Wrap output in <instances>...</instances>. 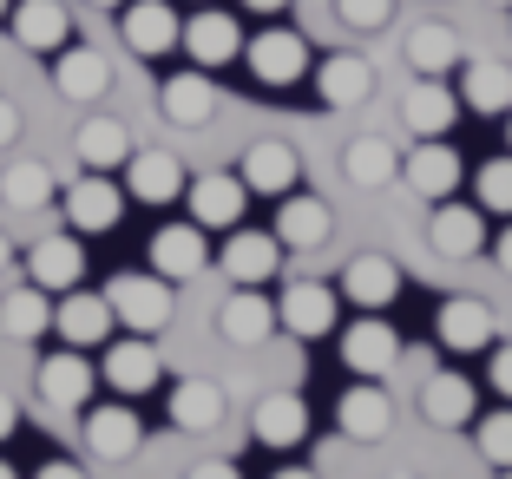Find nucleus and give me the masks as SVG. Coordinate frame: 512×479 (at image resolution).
I'll list each match as a JSON object with an SVG mask.
<instances>
[{"mask_svg":"<svg viewBox=\"0 0 512 479\" xmlns=\"http://www.w3.org/2000/svg\"><path fill=\"white\" fill-rule=\"evenodd\" d=\"M119 40L132 46L138 60H158L184 40V20L171 14V0H125L119 7Z\"/></svg>","mask_w":512,"mask_h":479,"instance_id":"423d86ee","label":"nucleus"},{"mask_svg":"<svg viewBox=\"0 0 512 479\" xmlns=\"http://www.w3.org/2000/svg\"><path fill=\"white\" fill-rule=\"evenodd\" d=\"M7 27H14L20 53H60L73 40V14H66L60 0H20L14 14H7Z\"/></svg>","mask_w":512,"mask_h":479,"instance_id":"a211bd4d","label":"nucleus"},{"mask_svg":"<svg viewBox=\"0 0 512 479\" xmlns=\"http://www.w3.org/2000/svg\"><path fill=\"white\" fill-rule=\"evenodd\" d=\"M427 243H434L440 256H480L486 250V217L473 204H453V197H440L434 204V224H427Z\"/></svg>","mask_w":512,"mask_h":479,"instance_id":"5701e85b","label":"nucleus"},{"mask_svg":"<svg viewBox=\"0 0 512 479\" xmlns=\"http://www.w3.org/2000/svg\"><path fill=\"white\" fill-rule=\"evenodd\" d=\"M243 60H250V73L263 79V86H296L302 73H309V40L289 27H270L256 33L250 46H243Z\"/></svg>","mask_w":512,"mask_h":479,"instance_id":"ddd939ff","label":"nucleus"},{"mask_svg":"<svg viewBox=\"0 0 512 479\" xmlns=\"http://www.w3.org/2000/svg\"><path fill=\"white\" fill-rule=\"evenodd\" d=\"M493 479H512V466H506V473H493Z\"/></svg>","mask_w":512,"mask_h":479,"instance_id":"4d7b16f0","label":"nucleus"},{"mask_svg":"<svg viewBox=\"0 0 512 479\" xmlns=\"http://www.w3.org/2000/svg\"><path fill=\"white\" fill-rule=\"evenodd\" d=\"M493 263H499V270H506V276H512V230H506V237H499V243H493Z\"/></svg>","mask_w":512,"mask_h":479,"instance_id":"de8ad7c7","label":"nucleus"},{"mask_svg":"<svg viewBox=\"0 0 512 479\" xmlns=\"http://www.w3.org/2000/svg\"><path fill=\"white\" fill-rule=\"evenodd\" d=\"M20 434V407H14V394H0V440H14Z\"/></svg>","mask_w":512,"mask_h":479,"instance_id":"49530a36","label":"nucleus"},{"mask_svg":"<svg viewBox=\"0 0 512 479\" xmlns=\"http://www.w3.org/2000/svg\"><path fill=\"white\" fill-rule=\"evenodd\" d=\"M33 388H40L46 407H86L92 388H99V375H92L86 355H46L40 375H33Z\"/></svg>","mask_w":512,"mask_h":479,"instance_id":"a878e982","label":"nucleus"},{"mask_svg":"<svg viewBox=\"0 0 512 479\" xmlns=\"http://www.w3.org/2000/svg\"><path fill=\"white\" fill-rule=\"evenodd\" d=\"M86 7H125V0H86Z\"/></svg>","mask_w":512,"mask_h":479,"instance_id":"603ef678","label":"nucleus"},{"mask_svg":"<svg viewBox=\"0 0 512 479\" xmlns=\"http://www.w3.org/2000/svg\"><path fill=\"white\" fill-rule=\"evenodd\" d=\"M335 427H342L348 440H381L394 427V401L388 388H375V381H355V388L335 401Z\"/></svg>","mask_w":512,"mask_h":479,"instance_id":"393cba45","label":"nucleus"},{"mask_svg":"<svg viewBox=\"0 0 512 479\" xmlns=\"http://www.w3.org/2000/svg\"><path fill=\"white\" fill-rule=\"evenodd\" d=\"M453 119H460V92H447L440 79H421V86L401 99V125L414 138H440Z\"/></svg>","mask_w":512,"mask_h":479,"instance_id":"2f4dec72","label":"nucleus"},{"mask_svg":"<svg viewBox=\"0 0 512 479\" xmlns=\"http://www.w3.org/2000/svg\"><path fill=\"white\" fill-rule=\"evenodd\" d=\"M53 329V302H46V289H7L0 296V335H14V342H40V335Z\"/></svg>","mask_w":512,"mask_h":479,"instance_id":"c9c22d12","label":"nucleus"},{"mask_svg":"<svg viewBox=\"0 0 512 479\" xmlns=\"http://www.w3.org/2000/svg\"><path fill=\"white\" fill-rule=\"evenodd\" d=\"M0 14H7V0H0Z\"/></svg>","mask_w":512,"mask_h":479,"instance_id":"bf43d9fd","label":"nucleus"},{"mask_svg":"<svg viewBox=\"0 0 512 479\" xmlns=\"http://www.w3.org/2000/svg\"><path fill=\"white\" fill-rule=\"evenodd\" d=\"M401 335H394V322H381V315H362L355 329H342V361H348V375H362V381H381L401 361Z\"/></svg>","mask_w":512,"mask_h":479,"instance_id":"9b49d317","label":"nucleus"},{"mask_svg":"<svg viewBox=\"0 0 512 479\" xmlns=\"http://www.w3.org/2000/svg\"><path fill=\"white\" fill-rule=\"evenodd\" d=\"M184 204H191V224H197V230H237L250 191H243L237 171H211V178L184 184Z\"/></svg>","mask_w":512,"mask_h":479,"instance_id":"9d476101","label":"nucleus"},{"mask_svg":"<svg viewBox=\"0 0 512 479\" xmlns=\"http://www.w3.org/2000/svg\"><path fill=\"white\" fill-rule=\"evenodd\" d=\"M243 7H250V14H283L289 0H243Z\"/></svg>","mask_w":512,"mask_h":479,"instance_id":"09e8293b","label":"nucleus"},{"mask_svg":"<svg viewBox=\"0 0 512 479\" xmlns=\"http://www.w3.org/2000/svg\"><path fill=\"white\" fill-rule=\"evenodd\" d=\"M27 283L46 289V296H66V289L86 283V250L79 237H40L27 250Z\"/></svg>","mask_w":512,"mask_h":479,"instance_id":"dca6fc26","label":"nucleus"},{"mask_svg":"<svg viewBox=\"0 0 512 479\" xmlns=\"http://www.w3.org/2000/svg\"><path fill=\"white\" fill-rule=\"evenodd\" d=\"M486 7H512V0H486Z\"/></svg>","mask_w":512,"mask_h":479,"instance_id":"5fc2aeb1","label":"nucleus"},{"mask_svg":"<svg viewBox=\"0 0 512 479\" xmlns=\"http://www.w3.org/2000/svg\"><path fill=\"white\" fill-rule=\"evenodd\" d=\"M73 151L86 171H119L125 158H132V132H125L119 119H86L73 132Z\"/></svg>","mask_w":512,"mask_h":479,"instance_id":"f704fd0d","label":"nucleus"},{"mask_svg":"<svg viewBox=\"0 0 512 479\" xmlns=\"http://www.w3.org/2000/svg\"><path fill=\"white\" fill-rule=\"evenodd\" d=\"M329 230H335V217H329L322 197H296L289 191L283 210H276V243H283V250H322Z\"/></svg>","mask_w":512,"mask_h":479,"instance_id":"c85d7f7f","label":"nucleus"},{"mask_svg":"<svg viewBox=\"0 0 512 479\" xmlns=\"http://www.w3.org/2000/svg\"><path fill=\"white\" fill-rule=\"evenodd\" d=\"M342 178L362 184V191H381V184L401 178V151L388 138H348L342 145Z\"/></svg>","mask_w":512,"mask_h":479,"instance_id":"72a5a7b5","label":"nucleus"},{"mask_svg":"<svg viewBox=\"0 0 512 479\" xmlns=\"http://www.w3.org/2000/svg\"><path fill=\"white\" fill-rule=\"evenodd\" d=\"M506 145H512V125H506Z\"/></svg>","mask_w":512,"mask_h":479,"instance_id":"13d9d810","label":"nucleus"},{"mask_svg":"<svg viewBox=\"0 0 512 479\" xmlns=\"http://www.w3.org/2000/svg\"><path fill=\"white\" fill-rule=\"evenodd\" d=\"M270 479H316L309 466H283V473H270Z\"/></svg>","mask_w":512,"mask_h":479,"instance_id":"8fccbe9b","label":"nucleus"},{"mask_svg":"<svg viewBox=\"0 0 512 479\" xmlns=\"http://www.w3.org/2000/svg\"><path fill=\"white\" fill-rule=\"evenodd\" d=\"M250 434H256V447L289 453L302 434H309V401H302V394H289V388L263 394V401H256V414H250Z\"/></svg>","mask_w":512,"mask_h":479,"instance_id":"6ab92c4d","label":"nucleus"},{"mask_svg":"<svg viewBox=\"0 0 512 479\" xmlns=\"http://www.w3.org/2000/svg\"><path fill=\"white\" fill-rule=\"evenodd\" d=\"M401 53H407V66H414L421 79H440V73L460 66V33H453L447 20H421V27H407Z\"/></svg>","mask_w":512,"mask_h":479,"instance_id":"7c9ffc66","label":"nucleus"},{"mask_svg":"<svg viewBox=\"0 0 512 479\" xmlns=\"http://www.w3.org/2000/svg\"><path fill=\"white\" fill-rule=\"evenodd\" d=\"M335 315H342V289L309 283V276L276 296V329H283L289 342H322V335L335 329Z\"/></svg>","mask_w":512,"mask_h":479,"instance_id":"f03ea898","label":"nucleus"},{"mask_svg":"<svg viewBox=\"0 0 512 479\" xmlns=\"http://www.w3.org/2000/svg\"><path fill=\"white\" fill-rule=\"evenodd\" d=\"M184 479H243V473H237V460H197Z\"/></svg>","mask_w":512,"mask_h":479,"instance_id":"37998d69","label":"nucleus"},{"mask_svg":"<svg viewBox=\"0 0 512 479\" xmlns=\"http://www.w3.org/2000/svg\"><path fill=\"white\" fill-rule=\"evenodd\" d=\"M33 479H86V466H79V460H40Z\"/></svg>","mask_w":512,"mask_h":479,"instance_id":"c03bdc74","label":"nucleus"},{"mask_svg":"<svg viewBox=\"0 0 512 479\" xmlns=\"http://www.w3.org/2000/svg\"><path fill=\"white\" fill-rule=\"evenodd\" d=\"M316 92L329 112H348V105H362L368 92H375V66L362 60V53H335V60L316 66Z\"/></svg>","mask_w":512,"mask_h":479,"instance_id":"cd10ccee","label":"nucleus"},{"mask_svg":"<svg viewBox=\"0 0 512 479\" xmlns=\"http://www.w3.org/2000/svg\"><path fill=\"white\" fill-rule=\"evenodd\" d=\"M106 302H112V315H119L132 335H158L171 322V283L158 270H151V276H138V270L112 276V283H106Z\"/></svg>","mask_w":512,"mask_h":479,"instance_id":"f257e3e1","label":"nucleus"},{"mask_svg":"<svg viewBox=\"0 0 512 479\" xmlns=\"http://www.w3.org/2000/svg\"><path fill=\"white\" fill-rule=\"evenodd\" d=\"M0 197L14 210H40L46 197H60V184H53V171H46L40 158H14V165L0 171Z\"/></svg>","mask_w":512,"mask_h":479,"instance_id":"4c0bfd02","label":"nucleus"},{"mask_svg":"<svg viewBox=\"0 0 512 479\" xmlns=\"http://www.w3.org/2000/svg\"><path fill=\"white\" fill-rule=\"evenodd\" d=\"M184 53H191L197 66H224V60H237L243 53V27L230 14H211V7H204V14L197 20H184Z\"/></svg>","mask_w":512,"mask_h":479,"instance_id":"c756f323","label":"nucleus"},{"mask_svg":"<svg viewBox=\"0 0 512 479\" xmlns=\"http://www.w3.org/2000/svg\"><path fill=\"white\" fill-rule=\"evenodd\" d=\"M0 479H20V473H14V466H7V460H0Z\"/></svg>","mask_w":512,"mask_h":479,"instance_id":"864d4df0","label":"nucleus"},{"mask_svg":"<svg viewBox=\"0 0 512 479\" xmlns=\"http://www.w3.org/2000/svg\"><path fill=\"white\" fill-rule=\"evenodd\" d=\"M60 210H66V224H73V237H106V230H119V217H125V191L106 178V171H86V178L60 197Z\"/></svg>","mask_w":512,"mask_h":479,"instance_id":"7ed1b4c3","label":"nucleus"},{"mask_svg":"<svg viewBox=\"0 0 512 479\" xmlns=\"http://www.w3.org/2000/svg\"><path fill=\"white\" fill-rule=\"evenodd\" d=\"M14 138H20V105L0 99V145H14Z\"/></svg>","mask_w":512,"mask_h":479,"instance_id":"a18cd8bd","label":"nucleus"},{"mask_svg":"<svg viewBox=\"0 0 512 479\" xmlns=\"http://www.w3.org/2000/svg\"><path fill=\"white\" fill-rule=\"evenodd\" d=\"M237 178H243V191H250V197H289V191H296V178H302V158H296L289 138H250V145H243Z\"/></svg>","mask_w":512,"mask_h":479,"instance_id":"20e7f679","label":"nucleus"},{"mask_svg":"<svg viewBox=\"0 0 512 479\" xmlns=\"http://www.w3.org/2000/svg\"><path fill=\"white\" fill-rule=\"evenodd\" d=\"M493 388L499 401H512V342H493Z\"/></svg>","mask_w":512,"mask_h":479,"instance_id":"79ce46f5","label":"nucleus"},{"mask_svg":"<svg viewBox=\"0 0 512 479\" xmlns=\"http://www.w3.org/2000/svg\"><path fill=\"white\" fill-rule=\"evenodd\" d=\"M460 178H467V165H460V151L453 145H414V158H401V184L414 197H427V204H440V197L460 191Z\"/></svg>","mask_w":512,"mask_h":479,"instance_id":"2eb2a0df","label":"nucleus"},{"mask_svg":"<svg viewBox=\"0 0 512 479\" xmlns=\"http://www.w3.org/2000/svg\"><path fill=\"white\" fill-rule=\"evenodd\" d=\"M7 263H14V243H7V237H0V270H7Z\"/></svg>","mask_w":512,"mask_h":479,"instance_id":"3c124183","label":"nucleus"},{"mask_svg":"<svg viewBox=\"0 0 512 479\" xmlns=\"http://www.w3.org/2000/svg\"><path fill=\"white\" fill-rule=\"evenodd\" d=\"M421 414L440 434H460V427L480 420V388H473L467 375H453V368H434V375L421 381Z\"/></svg>","mask_w":512,"mask_h":479,"instance_id":"6e6552de","label":"nucleus"},{"mask_svg":"<svg viewBox=\"0 0 512 479\" xmlns=\"http://www.w3.org/2000/svg\"><path fill=\"white\" fill-rule=\"evenodd\" d=\"M112 322H119V315H112L106 289H66V296L53 302V329H60L73 348H106Z\"/></svg>","mask_w":512,"mask_h":479,"instance_id":"1a4fd4ad","label":"nucleus"},{"mask_svg":"<svg viewBox=\"0 0 512 479\" xmlns=\"http://www.w3.org/2000/svg\"><path fill=\"white\" fill-rule=\"evenodd\" d=\"M217 270L237 289H263L283 270V243H276V230H230V243L217 250Z\"/></svg>","mask_w":512,"mask_h":479,"instance_id":"39448f33","label":"nucleus"},{"mask_svg":"<svg viewBox=\"0 0 512 479\" xmlns=\"http://www.w3.org/2000/svg\"><path fill=\"white\" fill-rule=\"evenodd\" d=\"M342 302H355L362 315H381L394 296H401V270H394V256L381 250H362V256H348V270H342Z\"/></svg>","mask_w":512,"mask_h":479,"instance_id":"f8f14e48","label":"nucleus"},{"mask_svg":"<svg viewBox=\"0 0 512 479\" xmlns=\"http://www.w3.org/2000/svg\"><path fill=\"white\" fill-rule=\"evenodd\" d=\"M434 335H440L447 355H486V348L499 342V322H493V309H486L480 296H447Z\"/></svg>","mask_w":512,"mask_h":479,"instance_id":"0eeeda50","label":"nucleus"},{"mask_svg":"<svg viewBox=\"0 0 512 479\" xmlns=\"http://www.w3.org/2000/svg\"><path fill=\"white\" fill-rule=\"evenodd\" d=\"M460 92H467V105L486 112V119H493V112H512V66L506 60H473Z\"/></svg>","mask_w":512,"mask_h":479,"instance_id":"e433bc0d","label":"nucleus"},{"mask_svg":"<svg viewBox=\"0 0 512 479\" xmlns=\"http://www.w3.org/2000/svg\"><path fill=\"white\" fill-rule=\"evenodd\" d=\"M151 270L165 276V283H191L204 276V230L197 224H165L151 237Z\"/></svg>","mask_w":512,"mask_h":479,"instance_id":"bb28decb","label":"nucleus"},{"mask_svg":"<svg viewBox=\"0 0 512 479\" xmlns=\"http://www.w3.org/2000/svg\"><path fill=\"white\" fill-rule=\"evenodd\" d=\"M158 112H165L171 125H184V132L211 125L217 119V86L204 79V66H197V73H171L165 86H158Z\"/></svg>","mask_w":512,"mask_h":479,"instance_id":"4be33fe9","label":"nucleus"},{"mask_svg":"<svg viewBox=\"0 0 512 479\" xmlns=\"http://www.w3.org/2000/svg\"><path fill=\"white\" fill-rule=\"evenodd\" d=\"M388 479H414V473H388Z\"/></svg>","mask_w":512,"mask_h":479,"instance_id":"6e6d98bb","label":"nucleus"},{"mask_svg":"<svg viewBox=\"0 0 512 479\" xmlns=\"http://www.w3.org/2000/svg\"><path fill=\"white\" fill-rule=\"evenodd\" d=\"M53 86H60V99L86 105V99H99V92L112 86V60L99 53V46H79V40H66L60 53H53Z\"/></svg>","mask_w":512,"mask_h":479,"instance_id":"f3484780","label":"nucleus"},{"mask_svg":"<svg viewBox=\"0 0 512 479\" xmlns=\"http://www.w3.org/2000/svg\"><path fill=\"white\" fill-rule=\"evenodd\" d=\"M473 440H480V460L493 466V473H506V466H512V401L473 420Z\"/></svg>","mask_w":512,"mask_h":479,"instance_id":"58836bf2","label":"nucleus"},{"mask_svg":"<svg viewBox=\"0 0 512 479\" xmlns=\"http://www.w3.org/2000/svg\"><path fill=\"white\" fill-rule=\"evenodd\" d=\"M106 381L112 394H151L165 381V361L151 355V335H125V342L106 348Z\"/></svg>","mask_w":512,"mask_h":479,"instance_id":"b1692460","label":"nucleus"},{"mask_svg":"<svg viewBox=\"0 0 512 479\" xmlns=\"http://www.w3.org/2000/svg\"><path fill=\"white\" fill-rule=\"evenodd\" d=\"M125 197H138V204H178L184 165L171 151H132V158H125Z\"/></svg>","mask_w":512,"mask_h":479,"instance_id":"aec40b11","label":"nucleus"},{"mask_svg":"<svg viewBox=\"0 0 512 479\" xmlns=\"http://www.w3.org/2000/svg\"><path fill=\"white\" fill-rule=\"evenodd\" d=\"M217 335L237 348H263L276 335V302L263 296V289H230L224 302H217Z\"/></svg>","mask_w":512,"mask_h":479,"instance_id":"4468645a","label":"nucleus"},{"mask_svg":"<svg viewBox=\"0 0 512 479\" xmlns=\"http://www.w3.org/2000/svg\"><path fill=\"white\" fill-rule=\"evenodd\" d=\"M335 20L348 33H381L394 20V0H335Z\"/></svg>","mask_w":512,"mask_h":479,"instance_id":"a19ab883","label":"nucleus"},{"mask_svg":"<svg viewBox=\"0 0 512 479\" xmlns=\"http://www.w3.org/2000/svg\"><path fill=\"white\" fill-rule=\"evenodd\" d=\"M217 420H224V388H217V381L191 375V381L171 388V427H178V434H211Z\"/></svg>","mask_w":512,"mask_h":479,"instance_id":"473e14b6","label":"nucleus"},{"mask_svg":"<svg viewBox=\"0 0 512 479\" xmlns=\"http://www.w3.org/2000/svg\"><path fill=\"white\" fill-rule=\"evenodd\" d=\"M138 440H145V420H138V407H86V447L99 453V460H132Z\"/></svg>","mask_w":512,"mask_h":479,"instance_id":"412c9836","label":"nucleus"},{"mask_svg":"<svg viewBox=\"0 0 512 479\" xmlns=\"http://www.w3.org/2000/svg\"><path fill=\"white\" fill-rule=\"evenodd\" d=\"M473 191H480V204H486V210L512 217V151H506V158H493V165H480Z\"/></svg>","mask_w":512,"mask_h":479,"instance_id":"ea45409f","label":"nucleus"}]
</instances>
